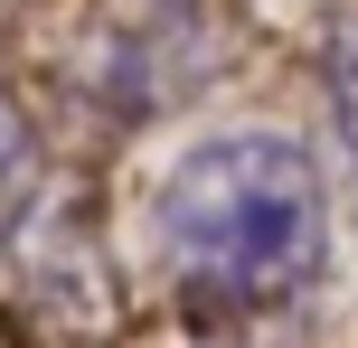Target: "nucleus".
Segmentation results:
<instances>
[{
	"label": "nucleus",
	"instance_id": "obj_4",
	"mask_svg": "<svg viewBox=\"0 0 358 348\" xmlns=\"http://www.w3.org/2000/svg\"><path fill=\"white\" fill-rule=\"evenodd\" d=\"M330 113H340V142L358 160V19L340 29V47H330Z\"/></svg>",
	"mask_w": 358,
	"mask_h": 348
},
{
	"label": "nucleus",
	"instance_id": "obj_3",
	"mask_svg": "<svg viewBox=\"0 0 358 348\" xmlns=\"http://www.w3.org/2000/svg\"><path fill=\"white\" fill-rule=\"evenodd\" d=\"M29 207H38V123L0 75V245L29 226Z\"/></svg>",
	"mask_w": 358,
	"mask_h": 348
},
{
	"label": "nucleus",
	"instance_id": "obj_1",
	"mask_svg": "<svg viewBox=\"0 0 358 348\" xmlns=\"http://www.w3.org/2000/svg\"><path fill=\"white\" fill-rule=\"evenodd\" d=\"M161 273L198 311H283L330 264V188L292 132H217L151 188Z\"/></svg>",
	"mask_w": 358,
	"mask_h": 348
},
{
	"label": "nucleus",
	"instance_id": "obj_2",
	"mask_svg": "<svg viewBox=\"0 0 358 348\" xmlns=\"http://www.w3.org/2000/svg\"><path fill=\"white\" fill-rule=\"evenodd\" d=\"M227 66V0H104L94 10V94L161 113Z\"/></svg>",
	"mask_w": 358,
	"mask_h": 348
}]
</instances>
